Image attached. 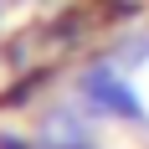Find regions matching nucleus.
<instances>
[{
	"label": "nucleus",
	"mask_w": 149,
	"mask_h": 149,
	"mask_svg": "<svg viewBox=\"0 0 149 149\" xmlns=\"http://www.w3.org/2000/svg\"><path fill=\"white\" fill-rule=\"evenodd\" d=\"M88 98L103 108H123V113H134V98L118 88V77H88Z\"/></svg>",
	"instance_id": "f257e3e1"
}]
</instances>
